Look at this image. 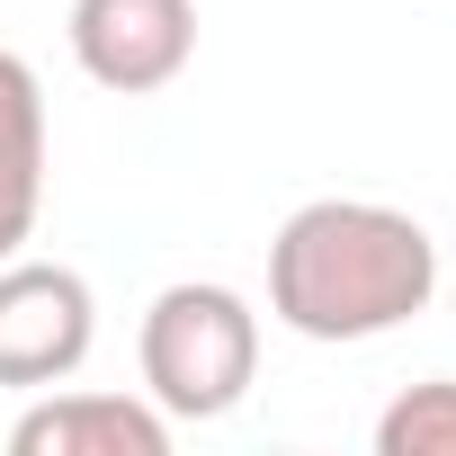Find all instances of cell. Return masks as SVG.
<instances>
[{
  "label": "cell",
  "instance_id": "cell-1",
  "mask_svg": "<svg viewBox=\"0 0 456 456\" xmlns=\"http://www.w3.org/2000/svg\"><path fill=\"white\" fill-rule=\"evenodd\" d=\"M438 287V242L367 197H314L269 242V305L305 340H376Z\"/></svg>",
  "mask_w": 456,
  "mask_h": 456
},
{
  "label": "cell",
  "instance_id": "cell-2",
  "mask_svg": "<svg viewBox=\"0 0 456 456\" xmlns=\"http://www.w3.org/2000/svg\"><path fill=\"white\" fill-rule=\"evenodd\" d=\"M260 367V322L233 287H161L152 314H143V385L161 411L179 420H215L233 411L242 385Z\"/></svg>",
  "mask_w": 456,
  "mask_h": 456
},
{
  "label": "cell",
  "instance_id": "cell-3",
  "mask_svg": "<svg viewBox=\"0 0 456 456\" xmlns=\"http://www.w3.org/2000/svg\"><path fill=\"white\" fill-rule=\"evenodd\" d=\"M72 54L99 90H161L197 54V0H72Z\"/></svg>",
  "mask_w": 456,
  "mask_h": 456
},
{
  "label": "cell",
  "instance_id": "cell-4",
  "mask_svg": "<svg viewBox=\"0 0 456 456\" xmlns=\"http://www.w3.org/2000/svg\"><path fill=\"white\" fill-rule=\"evenodd\" d=\"M90 358V287L72 269H0V385H63Z\"/></svg>",
  "mask_w": 456,
  "mask_h": 456
},
{
  "label": "cell",
  "instance_id": "cell-5",
  "mask_svg": "<svg viewBox=\"0 0 456 456\" xmlns=\"http://www.w3.org/2000/svg\"><path fill=\"white\" fill-rule=\"evenodd\" d=\"M10 456H170V420L126 394H54L10 429Z\"/></svg>",
  "mask_w": 456,
  "mask_h": 456
},
{
  "label": "cell",
  "instance_id": "cell-6",
  "mask_svg": "<svg viewBox=\"0 0 456 456\" xmlns=\"http://www.w3.org/2000/svg\"><path fill=\"white\" fill-rule=\"evenodd\" d=\"M37 197H45V99L37 72L0 45V260L37 233Z\"/></svg>",
  "mask_w": 456,
  "mask_h": 456
},
{
  "label": "cell",
  "instance_id": "cell-7",
  "mask_svg": "<svg viewBox=\"0 0 456 456\" xmlns=\"http://www.w3.org/2000/svg\"><path fill=\"white\" fill-rule=\"evenodd\" d=\"M376 456H456V385L429 376L394 394V411L376 420Z\"/></svg>",
  "mask_w": 456,
  "mask_h": 456
}]
</instances>
